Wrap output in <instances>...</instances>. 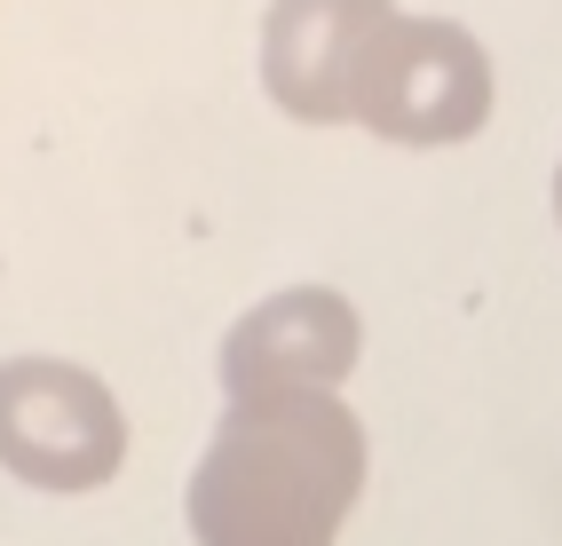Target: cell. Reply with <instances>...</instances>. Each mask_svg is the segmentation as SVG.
<instances>
[{
	"label": "cell",
	"instance_id": "8992f818",
	"mask_svg": "<svg viewBox=\"0 0 562 546\" xmlns=\"http://www.w3.org/2000/svg\"><path fill=\"white\" fill-rule=\"evenodd\" d=\"M554 214H562V174H554Z\"/></svg>",
	"mask_w": 562,
	"mask_h": 546
},
{
	"label": "cell",
	"instance_id": "3957f363",
	"mask_svg": "<svg viewBox=\"0 0 562 546\" xmlns=\"http://www.w3.org/2000/svg\"><path fill=\"white\" fill-rule=\"evenodd\" d=\"M483 112H492V64L475 32L443 16H396L357 95V120L389 143H460L483 127Z\"/></svg>",
	"mask_w": 562,
	"mask_h": 546
},
{
	"label": "cell",
	"instance_id": "5b68a950",
	"mask_svg": "<svg viewBox=\"0 0 562 546\" xmlns=\"http://www.w3.org/2000/svg\"><path fill=\"white\" fill-rule=\"evenodd\" d=\"M357 309L333 285H293V294L254 302L231 341H222V388L231 405H261V396H333L357 364Z\"/></svg>",
	"mask_w": 562,
	"mask_h": 546
},
{
	"label": "cell",
	"instance_id": "7a4b0ae2",
	"mask_svg": "<svg viewBox=\"0 0 562 546\" xmlns=\"http://www.w3.org/2000/svg\"><path fill=\"white\" fill-rule=\"evenodd\" d=\"M127 459V420L111 388L64 356L0 364V467L32 491H95Z\"/></svg>",
	"mask_w": 562,
	"mask_h": 546
},
{
	"label": "cell",
	"instance_id": "277c9868",
	"mask_svg": "<svg viewBox=\"0 0 562 546\" xmlns=\"http://www.w3.org/2000/svg\"><path fill=\"white\" fill-rule=\"evenodd\" d=\"M396 9L389 0H270L261 24V80L293 120H357Z\"/></svg>",
	"mask_w": 562,
	"mask_h": 546
},
{
	"label": "cell",
	"instance_id": "6da1fadb",
	"mask_svg": "<svg viewBox=\"0 0 562 546\" xmlns=\"http://www.w3.org/2000/svg\"><path fill=\"white\" fill-rule=\"evenodd\" d=\"M364 491V428L341 396L231 405L191 476L199 546H333Z\"/></svg>",
	"mask_w": 562,
	"mask_h": 546
}]
</instances>
